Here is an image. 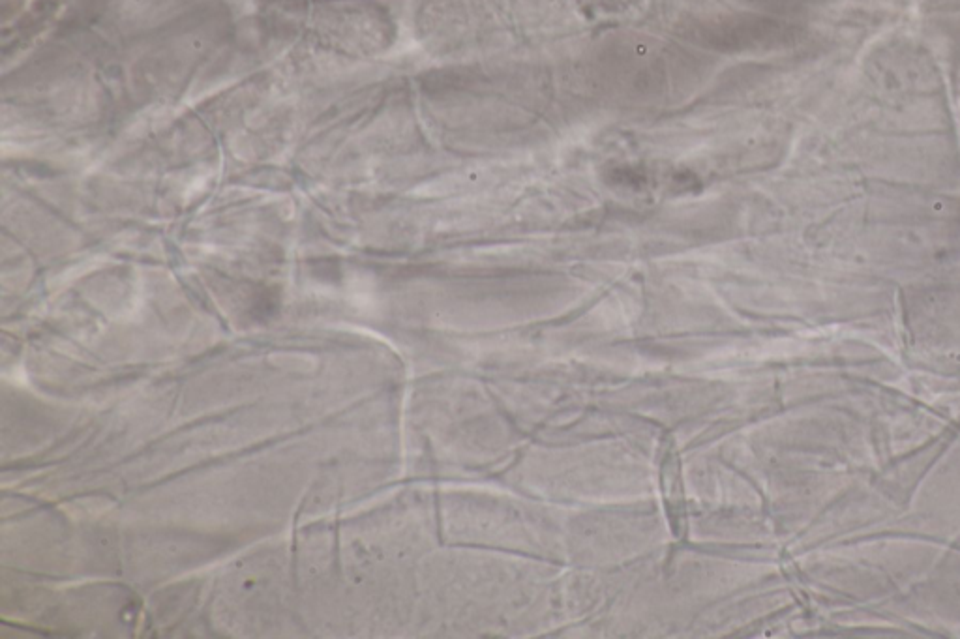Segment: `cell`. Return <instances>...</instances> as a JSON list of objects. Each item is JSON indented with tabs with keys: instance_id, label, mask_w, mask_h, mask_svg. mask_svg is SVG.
Listing matches in <instances>:
<instances>
[{
	"instance_id": "cell-1",
	"label": "cell",
	"mask_w": 960,
	"mask_h": 639,
	"mask_svg": "<svg viewBox=\"0 0 960 639\" xmlns=\"http://www.w3.org/2000/svg\"><path fill=\"white\" fill-rule=\"evenodd\" d=\"M679 461L672 450H664V460H662V486L666 493V506L670 508V520L675 533L681 535L683 527V488L679 482Z\"/></svg>"
}]
</instances>
